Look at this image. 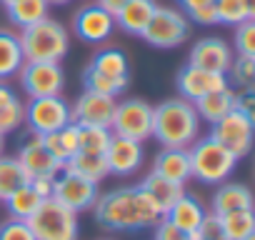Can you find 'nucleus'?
Returning a JSON list of instances; mask_svg holds the SVG:
<instances>
[{
    "label": "nucleus",
    "mask_w": 255,
    "mask_h": 240,
    "mask_svg": "<svg viewBox=\"0 0 255 240\" xmlns=\"http://www.w3.org/2000/svg\"><path fill=\"white\" fill-rule=\"evenodd\" d=\"M93 208H95V223L113 233H133L153 228L163 220L165 213L140 185H125L105 195H98Z\"/></svg>",
    "instance_id": "1"
},
{
    "label": "nucleus",
    "mask_w": 255,
    "mask_h": 240,
    "mask_svg": "<svg viewBox=\"0 0 255 240\" xmlns=\"http://www.w3.org/2000/svg\"><path fill=\"white\" fill-rule=\"evenodd\" d=\"M200 133V118L190 100L170 98L153 108V135L163 148H190Z\"/></svg>",
    "instance_id": "2"
},
{
    "label": "nucleus",
    "mask_w": 255,
    "mask_h": 240,
    "mask_svg": "<svg viewBox=\"0 0 255 240\" xmlns=\"http://www.w3.org/2000/svg\"><path fill=\"white\" fill-rule=\"evenodd\" d=\"M188 158H190V178L205 185L225 183L238 168V158L210 135L195 138V143L188 148Z\"/></svg>",
    "instance_id": "3"
},
{
    "label": "nucleus",
    "mask_w": 255,
    "mask_h": 240,
    "mask_svg": "<svg viewBox=\"0 0 255 240\" xmlns=\"http://www.w3.org/2000/svg\"><path fill=\"white\" fill-rule=\"evenodd\" d=\"M18 38H20V48H23L25 60L60 63L70 48L68 30L53 18H43L40 23L23 28V33Z\"/></svg>",
    "instance_id": "4"
},
{
    "label": "nucleus",
    "mask_w": 255,
    "mask_h": 240,
    "mask_svg": "<svg viewBox=\"0 0 255 240\" xmlns=\"http://www.w3.org/2000/svg\"><path fill=\"white\" fill-rule=\"evenodd\" d=\"M35 240H78V213L60 205L55 198H45L38 210L25 220Z\"/></svg>",
    "instance_id": "5"
},
{
    "label": "nucleus",
    "mask_w": 255,
    "mask_h": 240,
    "mask_svg": "<svg viewBox=\"0 0 255 240\" xmlns=\"http://www.w3.org/2000/svg\"><path fill=\"white\" fill-rule=\"evenodd\" d=\"M110 130H113V135L130 138L138 143L150 140V135H153V105L145 100H138V98L118 103L115 113H113Z\"/></svg>",
    "instance_id": "6"
},
{
    "label": "nucleus",
    "mask_w": 255,
    "mask_h": 240,
    "mask_svg": "<svg viewBox=\"0 0 255 240\" xmlns=\"http://www.w3.org/2000/svg\"><path fill=\"white\" fill-rule=\"evenodd\" d=\"M188 35H190V20L183 13H178L173 8H160V5L155 8L148 28L140 33V38L148 45L163 48V50L183 45L188 40Z\"/></svg>",
    "instance_id": "7"
},
{
    "label": "nucleus",
    "mask_w": 255,
    "mask_h": 240,
    "mask_svg": "<svg viewBox=\"0 0 255 240\" xmlns=\"http://www.w3.org/2000/svg\"><path fill=\"white\" fill-rule=\"evenodd\" d=\"M210 138L225 145L240 160L253 148V118L233 108L230 113L218 118L215 123H210Z\"/></svg>",
    "instance_id": "8"
},
{
    "label": "nucleus",
    "mask_w": 255,
    "mask_h": 240,
    "mask_svg": "<svg viewBox=\"0 0 255 240\" xmlns=\"http://www.w3.org/2000/svg\"><path fill=\"white\" fill-rule=\"evenodd\" d=\"M33 135H45L65 128L70 123V105L60 95H48V98H30L25 105V118Z\"/></svg>",
    "instance_id": "9"
},
{
    "label": "nucleus",
    "mask_w": 255,
    "mask_h": 240,
    "mask_svg": "<svg viewBox=\"0 0 255 240\" xmlns=\"http://www.w3.org/2000/svg\"><path fill=\"white\" fill-rule=\"evenodd\" d=\"M20 85L28 98H48L60 95L65 85V73L60 63H45V60H25L20 73Z\"/></svg>",
    "instance_id": "10"
},
{
    "label": "nucleus",
    "mask_w": 255,
    "mask_h": 240,
    "mask_svg": "<svg viewBox=\"0 0 255 240\" xmlns=\"http://www.w3.org/2000/svg\"><path fill=\"white\" fill-rule=\"evenodd\" d=\"M98 195H100L98 183H90V180H85L80 175H73L68 170H60L53 180V198L73 213L90 210Z\"/></svg>",
    "instance_id": "11"
},
{
    "label": "nucleus",
    "mask_w": 255,
    "mask_h": 240,
    "mask_svg": "<svg viewBox=\"0 0 255 240\" xmlns=\"http://www.w3.org/2000/svg\"><path fill=\"white\" fill-rule=\"evenodd\" d=\"M115 98L110 95H100L93 90H83V95L75 100V105L70 108V123L75 125H100V128H110L113 123V113H115Z\"/></svg>",
    "instance_id": "12"
},
{
    "label": "nucleus",
    "mask_w": 255,
    "mask_h": 240,
    "mask_svg": "<svg viewBox=\"0 0 255 240\" xmlns=\"http://www.w3.org/2000/svg\"><path fill=\"white\" fill-rule=\"evenodd\" d=\"M175 85H178V93L180 98L185 100H198L213 90H220V88H228L230 80L225 73H213V70H205V68H195V65H185L180 68L178 78H175Z\"/></svg>",
    "instance_id": "13"
},
{
    "label": "nucleus",
    "mask_w": 255,
    "mask_h": 240,
    "mask_svg": "<svg viewBox=\"0 0 255 240\" xmlns=\"http://www.w3.org/2000/svg\"><path fill=\"white\" fill-rule=\"evenodd\" d=\"M143 158H145L143 143L130 140V138H120V135H113V140H110V145L105 150L108 173L110 175H120V178L133 175L143 165Z\"/></svg>",
    "instance_id": "14"
},
{
    "label": "nucleus",
    "mask_w": 255,
    "mask_h": 240,
    "mask_svg": "<svg viewBox=\"0 0 255 240\" xmlns=\"http://www.w3.org/2000/svg\"><path fill=\"white\" fill-rule=\"evenodd\" d=\"M73 28L75 35L85 43H103L113 35L115 30V15H110L108 10H103L100 5H85L75 13L73 18Z\"/></svg>",
    "instance_id": "15"
},
{
    "label": "nucleus",
    "mask_w": 255,
    "mask_h": 240,
    "mask_svg": "<svg viewBox=\"0 0 255 240\" xmlns=\"http://www.w3.org/2000/svg\"><path fill=\"white\" fill-rule=\"evenodd\" d=\"M230 63H233V48L223 38H213V35L200 38L190 50V65H195V68H205V70L228 75Z\"/></svg>",
    "instance_id": "16"
},
{
    "label": "nucleus",
    "mask_w": 255,
    "mask_h": 240,
    "mask_svg": "<svg viewBox=\"0 0 255 240\" xmlns=\"http://www.w3.org/2000/svg\"><path fill=\"white\" fill-rule=\"evenodd\" d=\"M18 163L23 165V170L28 173V178H35V175H58L63 170V165H65V163H60L58 158H53L45 150V145L40 143L38 135L20 148Z\"/></svg>",
    "instance_id": "17"
},
{
    "label": "nucleus",
    "mask_w": 255,
    "mask_h": 240,
    "mask_svg": "<svg viewBox=\"0 0 255 240\" xmlns=\"http://www.w3.org/2000/svg\"><path fill=\"white\" fill-rule=\"evenodd\" d=\"M205 213H208V210L203 208V203H200L195 195L183 193V195L163 213V220L173 223L175 228H180V230H185V233H195L198 225L203 223Z\"/></svg>",
    "instance_id": "18"
},
{
    "label": "nucleus",
    "mask_w": 255,
    "mask_h": 240,
    "mask_svg": "<svg viewBox=\"0 0 255 240\" xmlns=\"http://www.w3.org/2000/svg\"><path fill=\"white\" fill-rule=\"evenodd\" d=\"M155 8H158L155 0H128V3L115 13V25H120L130 35H140L148 28Z\"/></svg>",
    "instance_id": "19"
},
{
    "label": "nucleus",
    "mask_w": 255,
    "mask_h": 240,
    "mask_svg": "<svg viewBox=\"0 0 255 240\" xmlns=\"http://www.w3.org/2000/svg\"><path fill=\"white\" fill-rule=\"evenodd\" d=\"M153 170L168 180L175 183H188L190 180V158H188V148H163L155 155Z\"/></svg>",
    "instance_id": "20"
},
{
    "label": "nucleus",
    "mask_w": 255,
    "mask_h": 240,
    "mask_svg": "<svg viewBox=\"0 0 255 240\" xmlns=\"http://www.w3.org/2000/svg\"><path fill=\"white\" fill-rule=\"evenodd\" d=\"M253 208V193L250 188L240 185V183H220L215 195H213V205L210 213L223 215V213H233V210H248Z\"/></svg>",
    "instance_id": "21"
},
{
    "label": "nucleus",
    "mask_w": 255,
    "mask_h": 240,
    "mask_svg": "<svg viewBox=\"0 0 255 240\" xmlns=\"http://www.w3.org/2000/svg\"><path fill=\"white\" fill-rule=\"evenodd\" d=\"M63 170H68V173H73V175H80V178H85V180H90V183H100V180H105V178L110 175V173H108L105 155H103V153H85V150L73 153V155L65 160Z\"/></svg>",
    "instance_id": "22"
},
{
    "label": "nucleus",
    "mask_w": 255,
    "mask_h": 240,
    "mask_svg": "<svg viewBox=\"0 0 255 240\" xmlns=\"http://www.w3.org/2000/svg\"><path fill=\"white\" fill-rule=\"evenodd\" d=\"M193 108H195L200 120H205V123H215L218 118H223L225 113H230L235 108V90L230 85L220 88V90H213V93L193 100Z\"/></svg>",
    "instance_id": "23"
},
{
    "label": "nucleus",
    "mask_w": 255,
    "mask_h": 240,
    "mask_svg": "<svg viewBox=\"0 0 255 240\" xmlns=\"http://www.w3.org/2000/svg\"><path fill=\"white\" fill-rule=\"evenodd\" d=\"M25 63L23 48H20V38L10 30H0V80H10L20 73Z\"/></svg>",
    "instance_id": "24"
},
{
    "label": "nucleus",
    "mask_w": 255,
    "mask_h": 240,
    "mask_svg": "<svg viewBox=\"0 0 255 240\" xmlns=\"http://www.w3.org/2000/svg\"><path fill=\"white\" fill-rule=\"evenodd\" d=\"M140 188L163 208V210H168L183 193H185V185L183 183H175V180H168V178H163V175H158L155 170H150L145 178H143V183H140Z\"/></svg>",
    "instance_id": "25"
},
{
    "label": "nucleus",
    "mask_w": 255,
    "mask_h": 240,
    "mask_svg": "<svg viewBox=\"0 0 255 240\" xmlns=\"http://www.w3.org/2000/svg\"><path fill=\"white\" fill-rule=\"evenodd\" d=\"M218 223H220V235H223V240H245V238L255 235V215H253V208L223 213V215H218Z\"/></svg>",
    "instance_id": "26"
},
{
    "label": "nucleus",
    "mask_w": 255,
    "mask_h": 240,
    "mask_svg": "<svg viewBox=\"0 0 255 240\" xmlns=\"http://www.w3.org/2000/svg\"><path fill=\"white\" fill-rule=\"evenodd\" d=\"M48 8L50 5L45 0H13L10 5H5L10 23H15L20 30L33 25V23H40L43 18H48Z\"/></svg>",
    "instance_id": "27"
},
{
    "label": "nucleus",
    "mask_w": 255,
    "mask_h": 240,
    "mask_svg": "<svg viewBox=\"0 0 255 240\" xmlns=\"http://www.w3.org/2000/svg\"><path fill=\"white\" fill-rule=\"evenodd\" d=\"M5 208H8V213H10V218H18V220H28L35 210H38V205L43 203V198L33 190V185H30V180L25 183V185H20L18 190H13L5 200Z\"/></svg>",
    "instance_id": "28"
},
{
    "label": "nucleus",
    "mask_w": 255,
    "mask_h": 240,
    "mask_svg": "<svg viewBox=\"0 0 255 240\" xmlns=\"http://www.w3.org/2000/svg\"><path fill=\"white\" fill-rule=\"evenodd\" d=\"M215 18L220 25H240L250 18H255V3L253 0H215Z\"/></svg>",
    "instance_id": "29"
},
{
    "label": "nucleus",
    "mask_w": 255,
    "mask_h": 240,
    "mask_svg": "<svg viewBox=\"0 0 255 240\" xmlns=\"http://www.w3.org/2000/svg\"><path fill=\"white\" fill-rule=\"evenodd\" d=\"M83 83H85V90L118 98L120 93H125L130 78H110V75H103V73H98V70H93V68L88 65L85 73H83Z\"/></svg>",
    "instance_id": "30"
},
{
    "label": "nucleus",
    "mask_w": 255,
    "mask_h": 240,
    "mask_svg": "<svg viewBox=\"0 0 255 240\" xmlns=\"http://www.w3.org/2000/svg\"><path fill=\"white\" fill-rule=\"evenodd\" d=\"M30 178L23 170V165L18 163V158H5L0 155V200H5L13 190H18L20 185H25Z\"/></svg>",
    "instance_id": "31"
},
{
    "label": "nucleus",
    "mask_w": 255,
    "mask_h": 240,
    "mask_svg": "<svg viewBox=\"0 0 255 240\" xmlns=\"http://www.w3.org/2000/svg\"><path fill=\"white\" fill-rule=\"evenodd\" d=\"M93 70L103 73V75H110V78H128V58L123 50L118 48H105L100 50L93 63H90Z\"/></svg>",
    "instance_id": "32"
},
{
    "label": "nucleus",
    "mask_w": 255,
    "mask_h": 240,
    "mask_svg": "<svg viewBox=\"0 0 255 240\" xmlns=\"http://www.w3.org/2000/svg\"><path fill=\"white\" fill-rule=\"evenodd\" d=\"M113 140V130L110 128H100V125H78V150L85 153H103L108 150Z\"/></svg>",
    "instance_id": "33"
},
{
    "label": "nucleus",
    "mask_w": 255,
    "mask_h": 240,
    "mask_svg": "<svg viewBox=\"0 0 255 240\" xmlns=\"http://www.w3.org/2000/svg\"><path fill=\"white\" fill-rule=\"evenodd\" d=\"M23 118H25V105L15 95L10 103H5L3 108H0V133L8 135V133L18 130L23 125Z\"/></svg>",
    "instance_id": "34"
},
{
    "label": "nucleus",
    "mask_w": 255,
    "mask_h": 240,
    "mask_svg": "<svg viewBox=\"0 0 255 240\" xmlns=\"http://www.w3.org/2000/svg\"><path fill=\"white\" fill-rule=\"evenodd\" d=\"M230 80L240 88H250L255 80V55H238L228 70Z\"/></svg>",
    "instance_id": "35"
},
{
    "label": "nucleus",
    "mask_w": 255,
    "mask_h": 240,
    "mask_svg": "<svg viewBox=\"0 0 255 240\" xmlns=\"http://www.w3.org/2000/svg\"><path fill=\"white\" fill-rule=\"evenodd\" d=\"M235 50L238 55H255V18L235 25Z\"/></svg>",
    "instance_id": "36"
},
{
    "label": "nucleus",
    "mask_w": 255,
    "mask_h": 240,
    "mask_svg": "<svg viewBox=\"0 0 255 240\" xmlns=\"http://www.w3.org/2000/svg\"><path fill=\"white\" fill-rule=\"evenodd\" d=\"M0 240H35V235L25 220L10 218L5 223H0Z\"/></svg>",
    "instance_id": "37"
},
{
    "label": "nucleus",
    "mask_w": 255,
    "mask_h": 240,
    "mask_svg": "<svg viewBox=\"0 0 255 240\" xmlns=\"http://www.w3.org/2000/svg\"><path fill=\"white\" fill-rule=\"evenodd\" d=\"M153 240H193V233H185V230L175 228L168 220H160L155 225V238Z\"/></svg>",
    "instance_id": "38"
},
{
    "label": "nucleus",
    "mask_w": 255,
    "mask_h": 240,
    "mask_svg": "<svg viewBox=\"0 0 255 240\" xmlns=\"http://www.w3.org/2000/svg\"><path fill=\"white\" fill-rule=\"evenodd\" d=\"M58 138H60L63 150H65L68 158H70L73 153H78V125H75V123H68L65 128H60V130H58Z\"/></svg>",
    "instance_id": "39"
},
{
    "label": "nucleus",
    "mask_w": 255,
    "mask_h": 240,
    "mask_svg": "<svg viewBox=\"0 0 255 240\" xmlns=\"http://www.w3.org/2000/svg\"><path fill=\"white\" fill-rule=\"evenodd\" d=\"M235 110L255 118V93H253V85L250 88H243L240 93H235Z\"/></svg>",
    "instance_id": "40"
},
{
    "label": "nucleus",
    "mask_w": 255,
    "mask_h": 240,
    "mask_svg": "<svg viewBox=\"0 0 255 240\" xmlns=\"http://www.w3.org/2000/svg\"><path fill=\"white\" fill-rule=\"evenodd\" d=\"M53 180H55V175H35V178H30V185L45 200V198H53Z\"/></svg>",
    "instance_id": "41"
},
{
    "label": "nucleus",
    "mask_w": 255,
    "mask_h": 240,
    "mask_svg": "<svg viewBox=\"0 0 255 240\" xmlns=\"http://www.w3.org/2000/svg\"><path fill=\"white\" fill-rule=\"evenodd\" d=\"M193 23H200V25H215L218 18H215V5H205V8H198L193 13H188Z\"/></svg>",
    "instance_id": "42"
},
{
    "label": "nucleus",
    "mask_w": 255,
    "mask_h": 240,
    "mask_svg": "<svg viewBox=\"0 0 255 240\" xmlns=\"http://www.w3.org/2000/svg\"><path fill=\"white\" fill-rule=\"evenodd\" d=\"M125 3H128V0H95V5H100V8H103V10H108L110 15H115Z\"/></svg>",
    "instance_id": "43"
},
{
    "label": "nucleus",
    "mask_w": 255,
    "mask_h": 240,
    "mask_svg": "<svg viewBox=\"0 0 255 240\" xmlns=\"http://www.w3.org/2000/svg\"><path fill=\"white\" fill-rule=\"evenodd\" d=\"M183 3V8L188 10V13H193V10H198V8H205V5H213L215 0H180Z\"/></svg>",
    "instance_id": "44"
},
{
    "label": "nucleus",
    "mask_w": 255,
    "mask_h": 240,
    "mask_svg": "<svg viewBox=\"0 0 255 240\" xmlns=\"http://www.w3.org/2000/svg\"><path fill=\"white\" fill-rule=\"evenodd\" d=\"M15 98V93H13V88L8 85V83H3V80H0V108H3L5 103H10Z\"/></svg>",
    "instance_id": "45"
},
{
    "label": "nucleus",
    "mask_w": 255,
    "mask_h": 240,
    "mask_svg": "<svg viewBox=\"0 0 255 240\" xmlns=\"http://www.w3.org/2000/svg\"><path fill=\"white\" fill-rule=\"evenodd\" d=\"M48 5H65V3H70V0H45Z\"/></svg>",
    "instance_id": "46"
},
{
    "label": "nucleus",
    "mask_w": 255,
    "mask_h": 240,
    "mask_svg": "<svg viewBox=\"0 0 255 240\" xmlns=\"http://www.w3.org/2000/svg\"><path fill=\"white\" fill-rule=\"evenodd\" d=\"M3 148H5V135L0 133V155H3Z\"/></svg>",
    "instance_id": "47"
},
{
    "label": "nucleus",
    "mask_w": 255,
    "mask_h": 240,
    "mask_svg": "<svg viewBox=\"0 0 255 240\" xmlns=\"http://www.w3.org/2000/svg\"><path fill=\"white\" fill-rule=\"evenodd\" d=\"M193 240H215V238H203V235H198V233H193Z\"/></svg>",
    "instance_id": "48"
},
{
    "label": "nucleus",
    "mask_w": 255,
    "mask_h": 240,
    "mask_svg": "<svg viewBox=\"0 0 255 240\" xmlns=\"http://www.w3.org/2000/svg\"><path fill=\"white\" fill-rule=\"evenodd\" d=\"M0 3H3V5H10V3H13V0H0Z\"/></svg>",
    "instance_id": "49"
},
{
    "label": "nucleus",
    "mask_w": 255,
    "mask_h": 240,
    "mask_svg": "<svg viewBox=\"0 0 255 240\" xmlns=\"http://www.w3.org/2000/svg\"><path fill=\"white\" fill-rule=\"evenodd\" d=\"M245 240H255V235H250V238H245Z\"/></svg>",
    "instance_id": "50"
},
{
    "label": "nucleus",
    "mask_w": 255,
    "mask_h": 240,
    "mask_svg": "<svg viewBox=\"0 0 255 240\" xmlns=\"http://www.w3.org/2000/svg\"><path fill=\"white\" fill-rule=\"evenodd\" d=\"M253 3H255V0H253Z\"/></svg>",
    "instance_id": "51"
}]
</instances>
